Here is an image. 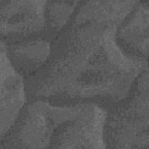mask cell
I'll list each match as a JSON object with an SVG mask.
<instances>
[{
  "instance_id": "cell-6",
  "label": "cell",
  "mask_w": 149,
  "mask_h": 149,
  "mask_svg": "<svg viewBox=\"0 0 149 149\" xmlns=\"http://www.w3.org/2000/svg\"><path fill=\"white\" fill-rule=\"evenodd\" d=\"M148 1H138L118 29L117 38L129 54L147 58L148 51Z\"/></svg>"
},
{
  "instance_id": "cell-5",
  "label": "cell",
  "mask_w": 149,
  "mask_h": 149,
  "mask_svg": "<svg viewBox=\"0 0 149 149\" xmlns=\"http://www.w3.org/2000/svg\"><path fill=\"white\" fill-rule=\"evenodd\" d=\"M26 100L23 76L12 65L6 44L1 42V140L13 126Z\"/></svg>"
},
{
  "instance_id": "cell-8",
  "label": "cell",
  "mask_w": 149,
  "mask_h": 149,
  "mask_svg": "<svg viewBox=\"0 0 149 149\" xmlns=\"http://www.w3.org/2000/svg\"><path fill=\"white\" fill-rule=\"evenodd\" d=\"M80 1H47L45 16L47 24L54 31L65 27L80 5Z\"/></svg>"
},
{
  "instance_id": "cell-2",
  "label": "cell",
  "mask_w": 149,
  "mask_h": 149,
  "mask_svg": "<svg viewBox=\"0 0 149 149\" xmlns=\"http://www.w3.org/2000/svg\"><path fill=\"white\" fill-rule=\"evenodd\" d=\"M107 111L95 103L63 106L47 101L29 104L14 144L22 148H105Z\"/></svg>"
},
{
  "instance_id": "cell-7",
  "label": "cell",
  "mask_w": 149,
  "mask_h": 149,
  "mask_svg": "<svg viewBox=\"0 0 149 149\" xmlns=\"http://www.w3.org/2000/svg\"><path fill=\"white\" fill-rule=\"evenodd\" d=\"M7 54L12 65L22 75L30 77L48 61L51 43L44 39L23 41L6 45Z\"/></svg>"
},
{
  "instance_id": "cell-4",
  "label": "cell",
  "mask_w": 149,
  "mask_h": 149,
  "mask_svg": "<svg viewBox=\"0 0 149 149\" xmlns=\"http://www.w3.org/2000/svg\"><path fill=\"white\" fill-rule=\"evenodd\" d=\"M47 1H0L1 34L4 37L24 36L47 27Z\"/></svg>"
},
{
  "instance_id": "cell-3",
  "label": "cell",
  "mask_w": 149,
  "mask_h": 149,
  "mask_svg": "<svg viewBox=\"0 0 149 149\" xmlns=\"http://www.w3.org/2000/svg\"><path fill=\"white\" fill-rule=\"evenodd\" d=\"M136 90L107 116L104 137L119 148H144L148 145V73L143 71L137 79Z\"/></svg>"
},
{
  "instance_id": "cell-1",
  "label": "cell",
  "mask_w": 149,
  "mask_h": 149,
  "mask_svg": "<svg viewBox=\"0 0 149 149\" xmlns=\"http://www.w3.org/2000/svg\"><path fill=\"white\" fill-rule=\"evenodd\" d=\"M137 1H91L79 5L51 43L47 63L28 77L26 88L38 97L119 102L129 94L147 58L126 52L119 28Z\"/></svg>"
}]
</instances>
